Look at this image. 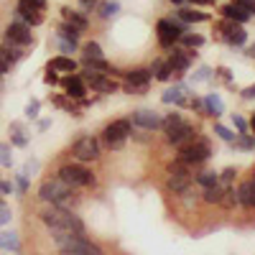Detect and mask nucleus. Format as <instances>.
Masks as SVG:
<instances>
[{"label":"nucleus","instance_id":"obj_1","mask_svg":"<svg viewBox=\"0 0 255 255\" xmlns=\"http://www.w3.org/2000/svg\"><path fill=\"white\" fill-rule=\"evenodd\" d=\"M41 220H44V225L51 230V227H61V230H72L77 232V235H84V225L77 215H72L69 207H59V204H51L46 207L44 212H41Z\"/></svg>","mask_w":255,"mask_h":255},{"label":"nucleus","instance_id":"obj_2","mask_svg":"<svg viewBox=\"0 0 255 255\" xmlns=\"http://www.w3.org/2000/svg\"><path fill=\"white\" fill-rule=\"evenodd\" d=\"M38 197L49 202V204H59V207H72L74 204V186H69L64 179H46L38 189Z\"/></svg>","mask_w":255,"mask_h":255},{"label":"nucleus","instance_id":"obj_3","mask_svg":"<svg viewBox=\"0 0 255 255\" xmlns=\"http://www.w3.org/2000/svg\"><path fill=\"white\" fill-rule=\"evenodd\" d=\"M212 153V148H209V140L207 138H191L189 143L181 145V153H179V161H184L186 166L191 163H204Z\"/></svg>","mask_w":255,"mask_h":255},{"label":"nucleus","instance_id":"obj_4","mask_svg":"<svg viewBox=\"0 0 255 255\" xmlns=\"http://www.w3.org/2000/svg\"><path fill=\"white\" fill-rule=\"evenodd\" d=\"M128 135H130V120H115L102 130V138H105L108 148H123Z\"/></svg>","mask_w":255,"mask_h":255},{"label":"nucleus","instance_id":"obj_5","mask_svg":"<svg viewBox=\"0 0 255 255\" xmlns=\"http://www.w3.org/2000/svg\"><path fill=\"white\" fill-rule=\"evenodd\" d=\"M156 28H158V44L163 49L174 46L176 41L181 38V33H184V26L179 23V20H171V18H161Z\"/></svg>","mask_w":255,"mask_h":255},{"label":"nucleus","instance_id":"obj_6","mask_svg":"<svg viewBox=\"0 0 255 255\" xmlns=\"http://www.w3.org/2000/svg\"><path fill=\"white\" fill-rule=\"evenodd\" d=\"M59 179H64L69 186H92L95 184L92 171H87V168H82V166H64L59 171Z\"/></svg>","mask_w":255,"mask_h":255},{"label":"nucleus","instance_id":"obj_7","mask_svg":"<svg viewBox=\"0 0 255 255\" xmlns=\"http://www.w3.org/2000/svg\"><path fill=\"white\" fill-rule=\"evenodd\" d=\"M5 38L13 41V44H18V46H31L33 44L31 26H26L23 20H13V23L5 28Z\"/></svg>","mask_w":255,"mask_h":255},{"label":"nucleus","instance_id":"obj_8","mask_svg":"<svg viewBox=\"0 0 255 255\" xmlns=\"http://www.w3.org/2000/svg\"><path fill=\"white\" fill-rule=\"evenodd\" d=\"M72 153H74L79 161H95V158L100 156V143H97L92 135H84V138H79V140L74 143Z\"/></svg>","mask_w":255,"mask_h":255},{"label":"nucleus","instance_id":"obj_9","mask_svg":"<svg viewBox=\"0 0 255 255\" xmlns=\"http://www.w3.org/2000/svg\"><path fill=\"white\" fill-rule=\"evenodd\" d=\"M148 82H151V69H133L125 74V92L130 95H138L148 87Z\"/></svg>","mask_w":255,"mask_h":255},{"label":"nucleus","instance_id":"obj_10","mask_svg":"<svg viewBox=\"0 0 255 255\" xmlns=\"http://www.w3.org/2000/svg\"><path fill=\"white\" fill-rule=\"evenodd\" d=\"M15 15H18V20H23L26 26H38L41 20H44V13H41L36 5H31L28 0H20V3L15 5Z\"/></svg>","mask_w":255,"mask_h":255},{"label":"nucleus","instance_id":"obj_11","mask_svg":"<svg viewBox=\"0 0 255 255\" xmlns=\"http://www.w3.org/2000/svg\"><path fill=\"white\" fill-rule=\"evenodd\" d=\"M191 181V174H189V168L184 161H179L174 168H171V176H168V189L171 191H184Z\"/></svg>","mask_w":255,"mask_h":255},{"label":"nucleus","instance_id":"obj_12","mask_svg":"<svg viewBox=\"0 0 255 255\" xmlns=\"http://www.w3.org/2000/svg\"><path fill=\"white\" fill-rule=\"evenodd\" d=\"M84 79H87L90 84H92V90H97V92H115L118 90V84L113 82V79H105L100 72H95V69H87L84 72Z\"/></svg>","mask_w":255,"mask_h":255},{"label":"nucleus","instance_id":"obj_13","mask_svg":"<svg viewBox=\"0 0 255 255\" xmlns=\"http://www.w3.org/2000/svg\"><path fill=\"white\" fill-rule=\"evenodd\" d=\"M166 138H168V143H174V145H184V143H189L191 138H194V128L181 120L171 133H166Z\"/></svg>","mask_w":255,"mask_h":255},{"label":"nucleus","instance_id":"obj_14","mask_svg":"<svg viewBox=\"0 0 255 255\" xmlns=\"http://www.w3.org/2000/svg\"><path fill=\"white\" fill-rule=\"evenodd\" d=\"M222 36H225L227 44H232V46H243L248 41V33L243 31V23H235V20H232L230 26H222Z\"/></svg>","mask_w":255,"mask_h":255},{"label":"nucleus","instance_id":"obj_15","mask_svg":"<svg viewBox=\"0 0 255 255\" xmlns=\"http://www.w3.org/2000/svg\"><path fill=\"white\" fill-rule=\"evenodd\" d=\"M133 125L143 128V130H156V128H161V118L153 110H138L133 115Z\"/></svg>","mask_w":255,"mask_h":255},{"label":"nucleus","instance_id":"obj_16","mask_svg":"<svg viewBox=\"0 0 255 255\" xmlns=\"http://www.w3.org/2000/svg\"><path fill=\"white\" fill-rule=\"evenodd\" d=\"M191 56H197V54H191V51H186V49H176V51L171 54V59H168V67H171L176 74H181V72L189 69Z\"/></svg>","mask_w":255,"mask_h":255},{"label":"nucleus","instance_id":"obj_17","mask_svg":"<svg viewBox=\"0 0 255 255\" xmlns=\"http://www.w3.org/2000/svg\"><path fill=\"white\" fill-rule=\"evenodd\" d=\"M61 84H64V90H67V97H74V100H82L84 92H87V87H84L82 77H77V74H69Z\"/></svg>","mask_w":255,"mask_h":255},{"label":"nucleus","instance_id":"obj_18","mask_svg":"<svg viewBox=\"0 0 255 255\" xmlns=\"http://www.w3.org/2000/svg\"><path fill=\"white\" fill-rule=\"evenodd\" d=\"M20 49H23V46H18V44H13V41L5 38L3 44H0V56H3L10 67H13V64H18L20 59H23V54H26V51H20Z\"/></svg>","mask_w":255,"mask_h":255},{"label":"nucleus","instance_id":"obj_19","mask_svg":"<svg viewBox=\"0 0 255 255\" xmlns=\"http://www.w3.org/2000/svg\"><path fill=\"white\" fill-rule=\"evenodd\" d=\"M238 202H240L243 207H248V209H255V179L240 184V189H238Z\"/></svg>","mask_w":255,"mask_h":255},{"label":"nucleus","instance_id":"obj_20","mask_svg":"<svg viewBox=\"0 0 255 255\" xmlns=\"http://www.w3.org/2000/svg\"><path fill=\"white\" fill-rule=\"evenodd\" d=\"M220 13H222L227 20H235V23H245V20L250 18V13H248V10H243L240 5H235V3L222 5V8H220Z\"/></svg>","mask_w":255,"mask_h":255},{"label":"nucleus","instance_id":"obj_21","mask_svg":"<svg viewBox=\"0 0 255 255\" xmlns=\"http://www.w3.org/2000/svg\"><path fill=\"white\" fill-rule=\"evenodd\" d=\"M49 69H54V72H77V61L72 59V56H54L51 61H49Z\"/></svg>","mask_w":255,"mask_h":255},{"label":"nucleus","instance_id":"obj_22","mask_svg":"<svg viewBox=\"0 0 255 255\" xmlns=\"http://www.w3.org/2000/svg\"><path fill=\"white\" fill-rule=\"evenodd\" d=\"M204 113L212 115V118H220V115L225 113L222 97H220V95H207V97H204Z\"/></svg>","mask_w":255,"mask_h":255},{"label":"nucleus","instance_id":"obj_23","mask_svg":"<svg viewBox=\"0 0 255 255\" xmlns=\"http://www.w3.org/2000/svg\"><path fill=\"white\" fill-rule=\"evenodd\" d=\"M0 248H3V250H13V253L20 250L18 235H15L13 230H3V232H0Z\"/></svg>","mask_w":255,"mask_h":255},{"label":"nucleus","instance_id":"obj_24","mask_svg":"<svg viewBox=\"0 0 255 255\" xmlns=\"http://www.w3.org/2000/svg\"><path fill=\"white\" fill-rule=\"evenodd\" d=\"M184 92H186V87H184V84H176V87L166 90L161 100H163L166 105H171V102H176V105H179V102H184Z\"/></svg>","mask_w":255,"mask_h":255},{"label":"nucleus","instance_id":"obj_25","mask_svg":"<svg viewBox=\"0 0 255 255\" xmlns=\"http://www.w3.org/2000/svg\"><path fill=\"white\" fill-rule=\"evenodd\" d=\"M179 20H186V23H204L207 15L199 13V10H189V8H179Z\"/></svg>","mask_w":255,"mask_h":255},{"label":"nucleus","instance_id":"obj_26","mask_svg":"<svg viewBox=\"0 0 255 255\" xmlns=\"http://www.w3.org/2000/svg\"><path fill=\"white\" fill-rule=\"evenodd\" d=\"M79 33H82V28L72 26L69 20L59 28V38H67V41H72V44H77V41H79Z\"/></svg>","mask_w":255,"mask_h":255},{"label":"nucleus","instance_id":"obj_27","mask_svg":"<svg viewBox=\"0 0 255 255\" xmlns=\"http://www.w3.org/2000/svg\"><path fill=\"white\" fill-rule=\"evenodd\" d=\"M64 18H67L69 20V23L72 26H77V28H87V18H84V15H79L77 10H69V8H64Z\"/></svg>","mask_w":255,"mask_h":255},{"label":"nucleus","instance_id":"obj_28","mask_svg":"<svg viewBox=\"0 0 255 255\" xmlns=\"http://www.w3.org/2000/svg\"><path fill=\"white\" fill-rule=\"evenodd\" d=\"M151 72H156V79H161V82H166V79H171V72H174V69H171V67H168V61H166V64H163V61H156Z\"/></svg>","mask_w":255,"mask_h":255},{"label":"nucleus","instance_id":"obj_29","mask_svg":"<svg viewBox=\"0 0 255 255\" xmlns=\"http://www.w3.org/2000/svg\"><path fill=\"white\" fill-rule=\"evenodd\" d=\"M82 54H84V59H102V49H100V44H95V41H87Z\"/></svg>","mask_w":255,"mask_h":255},{"label":"nucleus","instance_id":"obj_30","mask_svg":"<svg viewBox=\"0 0 255 255\" xmlns=\"http://www.w3.org/2000/svg\"><path fill=\"white\" fill-rule=\"evenodd\" d=\"M181 123V115L179 113H171V115H168L166 120H161V128H163V133H171L174 130V128Z\"/></svg>","mask_w":255,"mask_h":255},{"label":"nucleus","instance_id":"obj_31","mask_svg":"<svg viewBox=\"0 0 255 255\" xmlns=\"http://www.w3.org/2000/svg\"><path fill=\"white\" fill-rule=\"evenodd\" d=\"M181 41H184V46H189V49H191V46L197 49V46L204 44V38H202L199 33H181Z\"/></svg>","mask_w":255,"mask_h":255},{"label":"nucleus","instance_id":"obj_32","mask_svg":"<svg viewBox=\"0 0 255 255\" xmlns=\"http://www.w3.org/2000/svg\"><path fill=\"white\" fill-rule=\"evenodd\" d=\"M232 143H235L238 148H243V151H250V148L255 145V138H250L248 133H240V138L235 135V140H232Z\"/></svg>","mask_w":255,"mask_h":255},{"label":"nucleus","instance_id":"obj_33","mask_svg":"<svg viewBox=\"0 0 255 255\" xmlns=\"http://www.w3.org/2000/svg\"><path fill=\"white\" fill-rule=\"evenodd\" d=\"M197 181H199L202 186H212V184H217V181H220V176H217L215 171H204V174L197 176Z\"/></svg>","mask_w":255,"mask_h":255},{"label":"nucleus","instance_id":"obj_34","mask_svg":"<svg viewBox=\"0 0 255 255\" xmlns=\"http://www.w3.org/2000/svg\"><path fill=\"white\" fill-rule=\"evenodd\" d=\"M13 156H10V145L8 143H0V166H10Z\"/></svg>","mask_w":255,"mask_h":255},{"label":"nucleus","instance_id":"obj_35","mask_svg":"<svg viewBox=\"0 0 255 255\" xmlns=\"http://www.w3.org/2000/svg\"><path fill=\"white\" fill-rule=\"evenodd\" d=\"M215 133H217L222 140H227V143H232V140H235V133H230L225 125H215Z\"/></svg>","mask_w":255,"mask_h":255},{"label":"nucleus","instance_id":"obj_36","mask_svg":"<svg viewBox=\"0 0 255 255\" xmlns=\"http://www.w3.org/2000/svg\"><path fill=\"white\" fill-rule=\"evenodd\" d=\"M13 130H15V133H13V145H20V148H23V145L28 143V138L20 135V125H13Z\"/></svg>","mask_w":255,"mask_h":255},{"label":"nucleus","instance_id":"obj_37","mask_svg":"<svg viewBox=\"0 0 255 255\" xmlns=\"http://www.w3.org/2000/svg\"><path fill=\"white\" fill-rule=\"evenodd\" d=\"M118 8H120L118 3H105V5H102V10H100V15H102V18H110V15H115V13H118Z\"/></svg>","mask_w":255,"mask_h":255},{"label":"nucleus","instance_id":"obj_38","mask_svg":"<svg viewBox=\"0 0 255 255\" xmlns=\"http://www.w3.org/2000/svg\"><path fill=\"white\" fill-rule=\"evenodd\" d=\"M38 108H41V105H38V100H31L28 105H26V118H38Z\"/></svg>","mask_w":255,"mask_h":255},{"label":"nucleus","instance_id":"obj_39","mask_svg":"<svg viewBox=\"0 0 255 255\" xmlns=\"http://www.w3.org/2000/svg\"><path fill=\"white\" fill-rule=\"evenodd\" d=\"M15 189L20 191V194H26V191H28V176H26V174H18V179H15Z\"/></svg>","mask_w":255,"mask_h":255},{"label":"nucleus","instance_id":"obj_40","mask_svg":"<svg viewBox=\"0 0 255 255\" xmlns=\"http://www.w3.org/2000/svg\"><path fill=\"white\" fill-rule=\"evenodd\" d=\"M10 215H13V212H10V207H5V202H3V204H0V227L10 222Z\"/></svg>","mask_w":255,"mask_h":255},{"label":"nucleus","instance_id":"obj_41","mask_svg":"<svg viewBox=\"0 0 255 255\" xmlns=\"http://www.w3.org/2000/svg\"><path fill=\"white\" fill-rule=\"evenodd\" d=\"M232 3H235V5H240L243 10H248L250 15L255 13V0H232Z\"/></svg>","mask_w":255,"mask_h":255},{"label":"nucleus","instance_id":"obj_42","mask_svg":"<svg viewBox=\"0 0 255 255\" xmlns=\"http://www.w3.org/2000/svg\"><path fill=\"white\" fill-rule=\"evenodd\" d=\"M74 46H77V44H72V41H67V38H59V49H61L64 54H72V51H74Z\"/></svg>","mask_w":255,"mask_h":255},{"label":"nucleus","instance_id":"obj_43","mask_svg":"<svg viewBox=\"0 0 255 255\" xmlns=\"http://www.w3.org/2000/svg\"><path fill=\"white\" fill-rule=\"evenodd\" d=\"M232 123H235V128H238V130H240V133H245V130H248V123H245V118H240V115H235V118H232Z\"/></svg>","mask_w":255,"mask_h":255},{"label":"nucleus","instance_id":"obj_44","mask_svg":"<svg viewBox=\"0 0 255 255\" xmlns=\"http://www.w3.org/2000/svg\"><path fill=\"white\" fill-rule=\"evenodd\" d=\"M232 176H235V168H227V171H222V186H227L232 181Z\"/></svg>","mask_w":255,"mask_h":255},{"label":"nucleus","instance_id":"obj_45","mask_svg":"<svg viewBox=\"0 0 255 255\" xmlns=\"http://www.w3.org/2000/svg\"><path fill=\"white\" fill-rule=\"evenodd\" d=\"M10 191H13V184H10V181H0V197L10 194Z\"/></svg>","mask_w":255,"mask_h":255},{"label":"nucleus","instance_id":"obj_46","mask_svg":"<svg viewBox=\"0 0 255 255\" xmlns=\"http://www.w3.org/2000/svg\"><path fill=\"white\" fill-rule=\"evenodd\" d=\"M44 82H46V84H56V82H59V77H56V72H54V69H49V72L44 74Z\"/></svg>","mask_w":255,"mask_h":255},{"label":"nucleus","instance_id":"obj_47","mask_svg":"<svg viewBox=\"0 0 255 255\" xmlns=\"http://www.w3.org/2000/svg\"><path fill=\"white\" fill-rule=\"evenodd\" d=\"M10 72V64L3 59V56H0V77H3V74H8Z\"/></svg>","mask_w":255,"mask_h":255},{"label":"nucleus","instance_id":"obj_48","mask_svg":"<svg viewBox=\"0 0 255 255\" xmlns=\"http://www.w3.org/2000/svg\"><path fill=\"white\" fill-rule=\"evenodd\" d=\"M209 77H212V69H207V67H204V69H199V74H197V79H199V82H202V79H209Z\"/></svg>","mask_w":255,"mask_h":255},{"label":"nucleus","instance_id":"obj_49","mask_svg":"<svg viewBox=\"0 0 255 255\" xmlns=\"http://www.w3.org/2000/svg\"><path fill=\"white\" fill-rule=\"evenodd\" d=\"M243 97H245V100H253V97H255V84H250V87L243 92Z\"/></svg>","mask_w":255,"mask_h":255},{"label":"nucleus","instance_id":"obj_50","mask_svg":"<svg viewBox=\"0 0 255 255\" xmlns=\"http://www.w3.org/2000/svg\"><path fill=\"white\" fill-rule=\"evenodd\" d=\"M28 3H31V5H36L38 10H44V8H46V0H28Z\"/></svg>","mask_w":255,"mask_h":255},{"label":"nucleus","instance_id":"obj_51","mask_svg":"<svg viewBox=\"0 0 255 255\" xmlns=\"http://www.w3.org/2000/svg\"><path fill=\"white\" fill-rule=\"evenodd\" d=\"M189 3H194V5H215V0H189Z\"/></svg>","mask_w":255,"mask_h":255},{"label":"nucleus","instance_id":"obj_52","mask_svg":"<svg viewBox=\"0 0 255 255\" xmlns=\"http://www.w3.org/2000/svg\"><path fill=\"white\" fill-rule=\"evenodd\" d=\"M82 5H84V8H92V5H95V0H82Z\"/></svg>","mask_w":255,"mask_h":255},{"label":"nucleus","instance_id":"obj_53","mask_svg":"<svg viewBox=\"0 0 255 255\" xmlns=\"http://www.w3.org/2000/svg\"><path fill=\"white\" fill-rule=\"evenodd\" d=\"M250 130H253V135H255V115H253V120H250Z\"/></svg>","mask_w":255,"mask_h":255},{"label":"nucleus","instance_id":"obj_54","mask_svg":"<svg viewBox=\"0 0 255 255\" xmlns=\"http://www.w3.org/2000/svg\"><path fill=\"white\" fill-rule=\"evenodd\" d=\"M171 3H176V5H181V3H184V0H171Z\"/></svg>","mask_w":255,"mask_h":255},{"label":"nucleus","instance_id":"obj_55","mask_svg":"<svg viewBox=\"0 0 255 255\" xmlns=\"http://www.w3.org/2000/svg\"><path fill=\"white\" fill-rule=\"evenodd\" d=\"M250 56H255V46H253V49H250Z\"/></svg>","mask_w":255,"mask_h":255}]
</instances>
